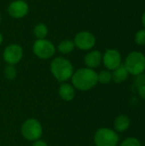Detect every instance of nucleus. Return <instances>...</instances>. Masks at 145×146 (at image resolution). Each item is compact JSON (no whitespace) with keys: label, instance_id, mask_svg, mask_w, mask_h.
I'll return each instance as SVG.
<instances>
[{"label":"nucleus","instance_id":"obj_1","mask_svg":"<svg viewBox=\"0 0 145 146\" xmlns=\"http://www.w3.org/2000/svg\"><path fill=\"white\" fill-rule=\"evenodd\" d=\"M71 80L74 88L79 91L86 92L91 90L97 85V73L94 69L88 68H79L73 72Z\"/></svg>","mask_w":145,"mask_h":146},{"label":"nucleus","instance_id":"obj_2","mask_svg":"<svg viewBox=\"0 0 145 146\" xmlns=\"http://www.w3.org/2000/svg\"><path fill=\"white\" fill-rule=\"evenodd\" d=\"M50 71L54 78L62 83L69 80L74 72L71 62L62 56L56 57L51 62Z\"/></svg>","mask_w":145,"mask_h":146},{"label":"nucleus","instance_id":"obj_3","mask_svg":"<svg viewBox=\"0 0 145 146\" xmlns=\"http://www.w3.org/2000/svg\"><path fill=\"white\" fill-rule=\"evenodd\" d=\"M124 66L129 74L139 75L145 71V56L140 51H132L126 57Z\"/></svg>","mask_w":145,"mask_h":146},{"label":"nucleus","instance_id":"obj_4","mask_svg":"<svg viewBox=\"0 0 145 146\" xmlns=\"http://www.w3.org/2000/svg\"><path fill=\"white\" fill-rule=\"evenodd\" d=\"M21 132L24 139L28 141L34 142L41 138L43 128L41 123L37 119L30 118L23 122Z\"/></svg>","mask_w":145,"mask_h":146},{"label":"nucleus","instance_id":"obj_5","mask_svg":"<svg viewBox=\"0 0 145 146\" xmlns=\"http://www.w3.org/2000/svg\"><path fill=\"white\" fill-rule=\"evenodd\" d=\"M94 144L96 146H117L119 144V135L110 128H100L95 133Z\"/></svg>","mask_w":145,"mask_h":146},{"label":"nucleus","instance_id":"obj_6","mask_svg":"<svg viewBox=\"0 0 145 146\" xmlns=\"http://www.w3.org/2000/svg\"><path fill=\"white\" fill-rule=\"evenodd\" d=\"M32 50L35 56H37L40 59H49L52 57L56 52L55 45L49 40L44 39H37L32 46Z\"/></svg>","mask_w":145,"mask_h":146},{"label":"nucleus","instance_id":"obj_7","mask_svg":"<svg viewBox=\"0 0 145 146\" xmlns=\"http://www.w3.org/2000/svg\"><path fill=\"white\" fill-rule=\"evenodd\" d=\"M75 47L81 50H90L96 44L95 36L87 31H82L78 33L73 39Z\"/></svg>","mask_w":145,"mask_h":146},{"label":"nucleus","instance_id":"obj_8","mask_svg":"<svg viewBox=\"0 0 145 146\" xmlns=\"http://www.w3.org/2000/svg\"><path fill=\"white\" fill-rule=\"evenodd\" d=\"M23 56V50L21 45L17 44H12L8 45L3 53L4 62L9 65L17 64Z\"/></svg>","mask_w":145,"mask_h":146},{"label":"nucleus","instance_id":"obj_9","mask_svg":"<svg viewBox=\"0 0 145 146\" xmlns=\"http://www.w3.org/2000/svg\"><path fill=\"white\" fill-rule=\"evenodd\" d=\"M103 62L108 70H115L121 65V53L115 49H108L103 55Z\"/></svg>","mask_w":145,"mask_h":146},{"label":"nucleus","instance_id":"obj_10","mask_svg":"<svg viewBox=\"0 0 145 146\" xmlns=\"http://www.w3.org/2000/svg\"><path fill=\"white\" fill-rule=\"evenodd\" d=\"M28 11H29L28 4L23 0L13 1L8 6L9 15L15 19H20L26 16Z\"/></svg>","mask_w":145,"mask_h":146},{"label":"nucleus","instance_id":"obj_11","mask_svg":"<svg viewBox=\"0 0 145 146\" xmlns=\"http://www.w3.org/2000/svg\"><path fill=\"white\" fill-rule=\"evenodd\" d=\"M84 61L86 68L94 69L103 62V54L99 50H91L85 55Z\"/></svg>","mask_w":145,"mask_h":146},{"label":"nucleus","instance_id":"obj_12","mask_svg":"<svg viewBox=\"0 0 145 146\" xmlns=\"http://www.w3.org/2000/svg\"><path fill=\"white\" fill-rule=\"evenodd\" d=\"M58 94L63 101L70 102L75 97V88L73 85L67 82H63L59 86Z\"/></svg>","mask_w":145,"mask_h":146},{"label":"nucleus","instance_id":"obj_13","mask_svg":"<svg viewBox=\"0 0 145 146\" xmlns=\"http://www.w3.org/2000/svg\"><path fill=\"white\" fill-rule=\"evenodd\" d=\"M111 74H112V80H114V82H115L117 84L126 81L129 75V73L127 72L124 64L123 65L121 64L117 68L113 70V73H111Z\"/></svg>","mask_w":145,"mask_h":146},{"label":"nucleus","instance_id":"obj_14","mask_svg":"<svg viewBox=\"0 0 145 146\" xmlns=\"http://www.w3.org/2000/svg\"><path fill=\"white\" fill-rule=\"evenodd\" d=\"M114 127L116 132L122 133L127 130L130 127V119L125 115H118L114 122Z\"/></svg>","mask_w":145,"mask_h":146},{"label":"nucleus","instance_id":"obj_15","mask_svg":"<svg viewBox=\"0 0 145 146\" xmlns=\"http://www.w3.org/2000/svg\"><path fill=\"white\" fill-rule=\"evenodd\" d=\"M74 48H75L74 42L70 39H66L62 41L57 46L58 51L62 54H68L72 52L74 50Z\"/></svg>","mask_w":145,"mask_h":146},{"label":"nucleus","instance_id":"obj_16","mask_svg":"<svg viewBox=\"0 0 145 146\" xmlns=\"http://www.w3.org/2000/svg\"><path fill=\"white\" fill-rule=\"evenodd\" d=\"M48 27L44 23H38L35 26L33 29V33L38 39H44L48 34Z\"/></svg>","mask_w":145,"mask_h":146},{"label":"nucleus","instance_id":"obj_17","mask_svg":"<svg viewBox=\"0 0 145 146\" xmlns=\"http://www.w3.org/2000/svg\"><path fill=\"white\" fill-rule=\"evenodd\" d=\"M97 80L98 82L101 84L106 85L112 81V74L109 70H102L99 74H97Z\"/></svg>","mask_w":145,"mask_h":146},{"label":"nucleus","instance_id":"obj_18","mask_svg":"<svg viewBox=\"0 0 145 146\" xmlns=\"http://www.w3.org/2000/svg\"><path fill=\"white\" fill-rule=\"evenodd\" d=\"M134 41L139 46L145 45V28L138 30L135 33V35H134Z\"/></svg>","mask_w":145,"mask_h":146},{"label":"nucleus","instance_id":"obj_19","mask_svg":"<svg viewBox=\"0 0 145 146\" xmlns=\"http://www.w3.org/2000/svg\"><path fill=\"white\" fill-rule=\"evenodd\" d=\"M4 75L8 80H13L16 77V69H15V66L8 64L4 69Z\"/></svg>","mask_w":145,"mask_h":146},{"label":"nucleus","instance_id":"obj_20","mask_svg":"<svg viewBox=\"0 0 145 146\" xmlns=\"http://www.w3.org/2000/svg\"><path fill=\"white\" fill-rule=\"evenodd\" d=\"M120 146H142V145L138 139L131 137L124 139Z\"/></svg>","mask_w":145,"mask_h":146},{"label":"nucleus","instance_id":"obj_21","mask_svg":"<svg viewBox=\"0 0 145 146\" xmlns=\"http://www.w3.org/2000/svg\"><path fill=\"white\" fill-rule=\"evenodd\" d=\"M135 85L139 87L145 85V74H141L139 75H137V78L135 79Z\"/></svg>","mask_w":145,"mask_h":146},{"label":"nucleus","instance_id":"obj_22","mask_svg":"<svg viewBox=\"0 0 145 146\" xmlns=\"http://www.w3.org/2000/svg\"><path fill=\"white\" fill-rule=\"evenodd\" d=\"M138 95H139V97L145 100V85L138 87Z\"/></svg>","mask_w":145,"mask_h":146},{"label":"nucleus","instance_id":"obj_23","mask_svg":"<svg viewBox=\"0 0 145 146\" xmlns=\"http://www.w3.org/2000/svg\"><path fill=\"white\" fill-rule=\"evenodd\" d=\"M32 146H48V145H47L46 142H44V140L38 139V140H36V141H34Z\"/></svg>","mask_w":145,"mask_h":146},{"label":"nucleus","instance_id":"obj_24","mask_svg":"<svg viewBox=\"0 0 145 146\" xmlns=\"http://www.w3.org/2000/svg\"><path fill=\"white\" fill-rule=\"evenodd\" d=\"M141 21H142V23H143V25H144V27L145 28V11L143 13V15H142Z\"/></svg>","mask_w":145,"mask_h":146},{"label":"nucleus","instance_id":"obj_25","mask_svg":"<svg viewBox=\"0 0 145 146\" xmlns=\"http://www.w3.org/2000/svg\"><path fill=\"white\" fill-rule=\"evenodd\" d=\"M3 35H2V33H0V44L3 43Z\"/></svg>","mask_w":145,"mask_h":146},{"label":"nucleus","instance_id":"obj_26","mask_svg":"<svg viewBox=\"0 0 145 146\" xmlns=\"http://www.w3.org/2000/svg\"><path fill=\"white\" fill-rule=\"evenodd\" d=\"M0 22H1V15H0Z\"/></svg>","mask_w":145,"mask_h":146}]
</instances>
